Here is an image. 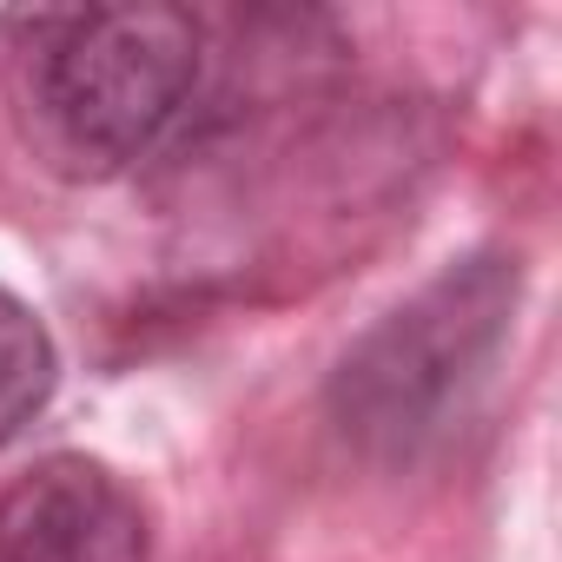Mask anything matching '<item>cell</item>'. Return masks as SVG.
Here are the masks:
<instances>
[{"label": "cell", "mask_w": 562, "mask_h": 562, "mask_svg": "<svg viewBox=\"0 0 562 562\" xmlns=\"http://www.w3.org/2000/svg\"><path fill=\"white\" fill-rule=\"evenodd\" d=\"M516 285L522 271L503 251H476L443 278H430L411 305H397L378 331H364L345 351L331 378L338 430L371 457L430 450L483 391L509 338Z\"/></svg>", "instance_id": "cell-2"}, {"label": "cell", "mask_w": 562, "mask_h": 562, "mask_svg": "<svg viewBox=\"0 0 562 562\" xmlns=\"http://www.w3.org/2000/svg\"><path fill=\"white\" fill-rule=\"evenodd\" d=\"M0 562H153V529L106 463L67 450L0 496Z\"/></svg>", "instance_id": "cell-3"}, {"label": "cell", "mask_w": 562, "mask_h": 562, "mask_svg": "<svg viewBox=\"0 0 562 562\" xmlns=\"http://www.w3.org/2000/svg\"><path fill=\"white\" fill-rule=\"evenodd\" d=\"M14 106L27 139L80 179L159 153L199 106L205 41L186 8H74L14 14Z\"/></svg>", "instance_id": "cell-1"}, {"label": "cell", "mask_w": 562, "mask_h": 562, "mask_svg": "<svg viewBox=\"0 0 562 562\" xmlns=\"http://www.w3.org/2000/svg\"><path fill=\"white\" fill-rule=\"evenodd\" d=\"M54 378H60V358H54L47 325L34 318L27 299H14L0 285V450L47 411Z\"/></svg>", "instance_id": "cell-4"}]
</instances>
